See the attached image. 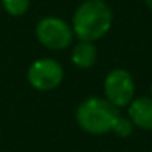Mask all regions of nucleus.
Returning <instances> with one entry per match:
<instances>
[{
    "mask_svg": "<svg viewBox=\"0 0 152 152\" xmlns=\"http://www.w3.org/2000/svg\"><path fill=\"white\" fill-rule=\"evenodd\" d=\"M113 25V12L105 0H83L72 17V31L80 41L102 39Z\"/></svg>",
    "mask_w": 152,
    "mask_h": 152,
    "instance_id": "nucleus-1",
    "label": "nucleus"
},
{
    "mask_svg": "<svg viewBox=\"0 0 152 152\" xmlns=\"http://www.w3.org/2000/svg\"><path fill=\"white\" fill-rule=\"evenodd\" d=\"M119 111L106 98L90 96L83 100L75 111L79 126L88 134H106L113 129Z\"/></svg>",
    "mask_w": 152,
    "mask_h": 152,
    "instance_id": "nucleus-2",
    "label": "nucleus"
},
{
    "mask_svg": "<svg viewBox=\"0 0 152 152\" xmlns=\"http://www.w3.org/2000/svg\"><path fill=\"white\" fill-rule=\"evenodd\" d=\"M34 33L44 48L53 51H62L69 48L75 36L72 26L59 17H46L39 20Z\"/></svg>",
    "mask_w": 152,
    "mask_h": 152,
    "instance_id": "nucleus-3",
    "label": "nucleus"
},
{
    "mask_svg": "<svg viewBox=\"0 0 152 152\" xmlns=\"http://www.w3.org/2000/svg\"><path fill=\"white\" fill-rule=\"evenodd\" d=\"M105 98L116 108L128 106L134 96V79L126 69H113L103 82Z\"/></svg>",
    "mask_w": 152,
    "mask_h": 152,
    "instance_id": "nucleus-4",
    "label": "nucleus"
},
{
    "mask_svg": "<svg viewBox=\"0 0 152 152\" xmlns=\"http://www.w3.org/2000/svg\"><path fill=\"white\" fill-rule=\"evenodd\" d=\"M28 82L33 88L39 92H49L54 90L62 83L64 79V69L56 59H38L30 66L26 72Z\"/></svg>",
    "mask_w": 152,
    "mask_h": 152,
    "instance_id": "nucleus-5",
    "label": "nucleus"
},
{
    "mask_svg": "<svg viewBox=\"0 0 152 152\" xmlns=\"http://www.w3.org/2000/svg\"><path fill=\"white\" fill-rule=\"evenodd\" d=\"M129 119L132 126L144 131H152V98L139 96L129 103Z\"/></svg>",
    "mask_w": 152,
    "mask_h": 152,
    "instance_id": "nucleus-6",
    "label": "nucleus"
},
{
    "mask_svg": "<svg viewBox=\"0 0 152 152\" xmlns=\"http://www.w3.org/2000/svg\"><path fill=\"white\" fill-rule=\"evenodd\" d=\"M96 57H98V51H96L95 44L88 43V41H79L72 49V64L79 69H90L95 66Z\"/></svg>",
    "mask_w": 152,
    "mask_h": 152,
    "instance_id": "nucleus-7",
    "label": "nucleus"
},
{
    "mask_svg": "<svg viewBox=\"0 0 152 152\" xmlns=\"http://www.w3.org/2000/svg\"><path fill=\"white\" fill-rule=\"evenodd\" d=\"M2 7L10 17H23L30 8V0H2Z\"/></svg>",
    "mask_w": 152,
    "mask_h": 152,
    "instance_id": "nucleus-8",
    "label": "nucleus"
},
{
    "mask_svg": "<svg viewBox=\"0 0 152 152\" xmlns=\"http://www.w3.org/2000/svg\"><path fill=\"white\" fill-rule=\"evenodd\" d=\"M132 128H134V126H132L131 119H129V118H124V116L119 115L111 131L115 132L118 137H128V136L132 132Z\"/></svg>",
    "mask_w": 152,
    "mask_h": 152,
    "instance_id": "nucleus-9",
    "label": "nucleus"
},
{
    "mask_svg": "<svg viewBox=\"0 0 152 152\" xmlns=\"http://www.w3.org/2000/svg\"><path fill=\"white\" fill-rule=\"evenodd\" d=\"M144 4H145V7L152 12V0H144Z\"/></svg>",
    "mask_w": 152,
    "mask_h": 152,
    "instance_id": "nucleus-10",
    "label": "nucleus"
},
{
    "mask_svg": "<svg viewBox=\"0 0 152 152\" xmlns=\"http://www.w3.org/2000/svg\"><path fill=\"white\" fill-rule=\"evenodd\" d=\"M151 92H152V87H151Z\"/></svg>",
    "mask_w": 152,
    "mask_h": 152,
    "instance_id": "nucleus-11",
    "label": "nucleus"
}]
</instances>
